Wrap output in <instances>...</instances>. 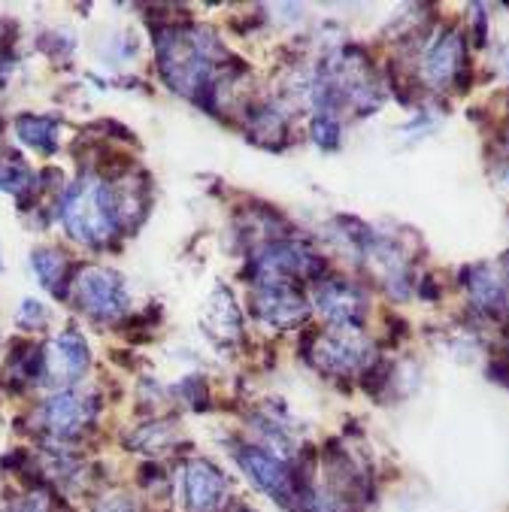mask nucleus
<instances>
[{
	"instance_id": "obj_1",
	"label": "nucleus",
	"mask_w": 509,
	"mask_h": 512,
	"mask_svg": "<svg viewBox=\"0 0 509 512\" xmlns=\"http://www.w3.org/2000/svg\"><path fill=\"white\" fill-rule=\"evenodd\" d=\"M64 225L67 231L82 240V243H107L116 228L122 225L119 219V207H116V188L85 179L79 182L67 197H64Z\"/></svg>"
},
{
	"instance_id": "obj_2",
	"label": "nucleus",
	"mask_w": 509,
	"mask_h": 512,
	"mask_svg": "<svg viewBox=\"0 0 509 512\" xmlns=\"http://www.w3.org/2000/svg\"><path fill=\"white\" fill-rule=\"evenodd\" d=\"M76 291H79L82 310L91 313L94 319H119L128 306V294H125L119 273L104 270V267H88L79 276Z\"/></svg>"
},
{
	"instance_id": "obj_3",
	"label": "nucleus",
	"mask_w": 509,
	"mask_h": 512,
	"mask_svg": "<svg viewBox=\"0 0 509 512\" xmlns=\"http://www.w3.org/2000/svg\"><path fill=\"white\" fill-rule=\"evenodd\" d=\"M225 473L210 461H191L182 470V497L188 512H219L225 503Z\"/></svg>"
},
{
	"instance_id": "obj_4",
	"label": "nucleus",
	"mask_w": 509,
	"mask_h": 512,
	"mask_svg": "<svg viewBox=\"0 0 509 512\" xmlns=\"http://www.w3.org/2000/svg\"><path fill=\"white\" fill-rule=\"evenodd\" d=\"M237 461H240V467L246 470V476L261 491H267V494H273L279 500H291L294 497V476L273 455H267L261 449H243V452H237Z\"/></svg>"
},
{
	"instance_id": "obj_5",
	"label": "nucleus",
	"mask_w": 509,
	"mask_h": 512,
	"mask_svg": "<svg viewBox=\"0 0 509 512\" xmlns=\"http://www.w3.org/2000/svg\"><path fill=\"white\" fill-rule=\"evenodd\" d=\"M88 370V346L79 334L64 331L61 337H55L49 343L46 352V373L58 382V385H70L79 382L82 373Z\"/></svg>"
},
{
	"instance_id": "obj_6",
	"label": "nucleus",
	"mask_w": 509,
	"mask_h": 512,
	"mask_svg": "<svg viewBox=\"0 0 509 512\" xmlns=\"http://www.w3.org/2000/svg\"><path fill=\"white\" fill-rule=\"evenodd\" d=\"M94 413V403H88L82 394L73 391H61L55 394L46 406H43V422L55 437H76Z\"/></svg>"
},
{
	"instance_id": "obj_7",
	"label": "nucleus",
	"mask_w": 509,
	"mask_h": 512,
	"mask_svg": "<svg viewBox=\"0 0 509 512\" xmlns=\"http://www.w3.org/2000/svg\"><path fill=\"white\" fill-rule=\"evenodd\" d=\"M255 306L267 322H273L279 328H288L307 316V303H303V297L297 291H291L285 282L264 285L255 297Z\"/></svg>"
},
{
	"instance_id": "obj_8",
	"label": "nucleus",
	"mask_w": 509,
	"mask_h": 512,
	"mask_svg": "<svg viewBox=\"0 0 509 512\" xmlns=\"http://www.w3.org/2000/svg\"><path fill=\"white\" fill-rule=\"evenodd\" d=\"M319 310L334 325H358L364 316V297L349 282H328L319 291Z\"/></svg>"
},
{
	"instance_id": "obj_9",
	"label": "nucleus",
	"mask_w": 509,
	"mask_h": 512,
	"mask_svg": "<svg viewBox=\"0 0 509 512\" xmlns=\"http://www.w3.org/2000/svg\"><path fill=\"white\" fill-rule=\"evenodd\" d=\"M319 364L334 373H352L367 361V346L352 337H328L316 349Z\"/></svg>"
},
{
	"instance_id": "obj_10",
	"label": "nucleus",
	"mask_w": 509,
	"mask_h": 512,
	"mask_svg": "<svg viewBox=\"0 0 509 512\" xmlns=\"http://www.w3.org/2000/svg\"><path fill=\"white\" fill-rule=\"evenodd\" d=\"M458 67H461V40H458L455 34H449V37H443V40L428 52L425 73H428L431 82L443 85V82H449V79L458 73Z\"/></svg>"
},
{
	"instance_id": "obj_11",
	"label": "nucleus",
	"mask_w": 509,
	"mask_h": 512,
	"mask_svg": "<svg viewBox=\"0 0 509 512\" xmlns=\"http://www.w3.org/2000/svg\"><path fill=\"white\" fill-rule=\"evenodd\" d=\"M16 128H19V137L28 146H34L37 152H52L55 149V128H58L55 119H46V116H22Z\"/></svg>"
},
{
	"instance_id": "obj_12",
	"label": "nucleus",
	"mask_w": 509,
	"mask_h": 512,
	"mask_svg": "<svg viewBox=\"0 0 509 512\" xmlns=\"http://www.w3.org/2000/svg\"><path fill=\"white\" fill-rule=\"evenodd\" d=\"M34 270H37L40 282H43L49 291H55V294L64 291L67 261H64L61 252H55V249H40V252H34Z\"/></svg>"
},
{
	"instance_id": "obj_13",
	"label": "nucleus",
	"mask_w": 509,
	"mask_h": 512,
	"mask_svg": "<svg viewBox=\"0 0 509 512\" xmlns=\"http://www.w3.org/2000/svg\"><path fill=\"white\" fill-rule=\"evenodd\" d=\"M10 512H52V497L46 491H31L28 497L16 500Z\"/></svg>"
},
{
	"instance_id": "obj_14",
	"label": "nucleus",
	"mask_w": 509,
	"mask_h": 512,
	"mask_svg": "<svg viewBox=\"0 0 509 512\" xmlns=\"http://www.w3.org/2000/svg\"><path fill=\"white\" fill-rule=\"evenodd\" d=\"M313 137H316L322 146H337L340 128H337V122L325 113V116H319V119H316V125H313Z\"/></svg>"
},
{
	"instance_id": "obj_15",
	"label": "nucleus",
	"mask_w": 509,
	"mask_h": 512,
	"mask_svg": "<svg viewBox=\"0 0 509 512\" xmlns=\"http://www.w3.org/2000/svg\"><path fill=\"white\" fill-rule=\"evenodd\" d=\"M25 182H28V173H25L22 167H13V164H0V188H7V191H19Z\"/></svg>"
},
{
	"instance_id": "obj_16",
	"label": "nucleus",
	"mask_w": 509,
	"mask_h": 512,
	"mask_svg": "<svg viewBox=\"0 0 509 512\" xmlns=\"http://www.w3.org/2000/svg\"><path fill=\"white\" fill-rule=\"evenodd\" d=\"M94 512H137V503L125 494H116V497H107V500H100Z\"/></svg>"
}]
</instances>
